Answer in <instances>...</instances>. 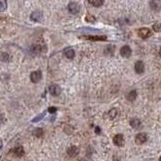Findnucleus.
I'll list each match as a JSON object with an SVG mask.
<instances>
[{
  "mask_svg": "<svg viewBox=\"0 0 161 161\" xmlns=\"http://www.w3.org/2000/svg\"><path fill=\"white\" fill-rule=\"evenodd\" d=\"M78 154H79V148L77 146L73 145V146L67 148V155H69V157H76Z\"/></svg>",
  "mask_w": 161,
  "mask_h": 161,
  "instance_id": "11",
  "label": "nucleus"
},
{
  "mask_svg": "<svg viewBox=\"0 0 161 161\" xmlns=\"http://www.w3.org/2000/svg\"><path fill=\"white\" fill-rule=\"evenodd\" d=\"M83 37L85 40H92V41H105L107 40V36L106 35H84Z\"/></svg>",
  "mask_w": 161,
  "mask_h": 161,
  "instance_id": "4",
  "label": "nucleus"
},
{
  "mask_svg": "<svg viewBox=\"0 0 161 161\" xmlns=\"http://www.w3.org/2000/svg\"><path fill=\"white\" fill-rule=\"evenodd\" d=\"M86 20L88 21V22H91V23H94L95 21H96V18L93 15H90V14H88L87 15V17H86Z\"/></svg>",
  "mask_w": 161,
  "mask_h": 161,
  "instance_id": "24",
  "label": "nucleus"
},
{
  "mask_svg": "<svg viewBox=\"0 0 161 161\" xmlns=\"http://www.w3.org/2000/svg\"><path fill=\"white\" fill-rule=\"evenodd\" d=\"M149 5H150V8H151L153 11H155V12L160 11V9H161V3H160L159 1H157V0H153V1H150Z\"/></svg>",
  "mask_w": 161,
  "mask_h": 161,
  "instance_id": "12",
  "label": "nucleus"
},
{
  "mask_svg": "<svg viewBox=\"0 0 161 161\" xmlns=\"http://www.w3.org/2000/svg\"><path fill=\"white\" fill-rule=\"evenodd\" d=\"M64 53L67 58H69V60L75 58V51H74L73 49H66L64 51Z\"/></svg>",
  "mask_w": 161,
  "mask_h": 161,
  "instance_id": "16",
  "label": "nucleus"
},
{
  "mask_svg": "<svg viewBox=\"0 0 161 161\" xmlns=\"http://www.w3.org/2000/svg\"><path fill=\"white\" fill-rule=\"evenodd\" d=\"M117 115H118V110H117V109H111V110L109 111V113H108V116H109V118H110L111 120H113V119L116 118Z\"/></svg>",
  "mask_w": 161,
  "mask_h": 161,
  "instance_id": "18",
  "label": "nucleus"
},
{
  "mask_svg": "<svg viewBox=\"0 0 161 161\" xmlns=\"http://www.w3.org/2000/svg\"><path fill=\"white\" fill-rule=\"evenodd\" d=\"M159 54H160V56H161V49H160V51H159Z\"/></svg>",
  "mask_w": 161,
  "mask_h": 161,
  "instance_id": "31",
  "label": "nucleus"
},
{
  "mask_svg": "<svg viewBox=\"0 0 161 161\" xmlns=\"http://www.w3.org/2000/svg\"><path fill=\"white\" fill-rule=\"evenodd\" d=\"M12 152H13V154L15 156H17V157H21V156L24 155V149H23L22 146H17L13 148Z\"/></svg>",
  "mask_w": 161,
  "mask_h": 161,
  "instance_id": "13",
  "label": "nucleus"
},
{
  "mask_svg": "<svg viewBox=\"0 0 161 161\" xmlns=\"http://www.w3.org/2000/svg\"><path fill=\"white\" fill-rule=\"evenodd\" d=\"M30 51H31L32 53H40V51H41V46H40V45H33V46H31Z\"/></svg>",
  "mask_w": 161,
  "mask_h": 161,
  "instance_id": "22",
  "label": "nucleus"
},
{
  "mask_svg": "<svg viewBox=\"0 0 161 161\" xmlns=\"http://www.w3.org/2000/svg\"><path fill=\"white\" fill-rule=\"evenodd\" d=\"M5 122V117H4L3 113H0V124H3Z\"/></svg>",
  "mask_w": 161,
  "mask_h": 161,
  "instance_id": "26",
  "label": "nucleus"
},
{
  "mask_svg": "<svg viewBox=\"0 0 161 161\" xmlns=\"http://www.w3.org/2000/svg\"><path fill=\"white\" fill-rule=\"evenodd\" d=\"M134 69L137 74H143L144 73V69H145V66H144V62L142 60H138V62H135V66H134Z\"/></svg>",
  "mask_w": 161,
  "mask_h": 161,
  "instance_id": "9",
  "label": "nucleus"
},
{
  "mask_svg": "<svg viewBox=\"0 0 161 161\" xmlns=\"http://www.w3.org/2000/svg\"><path fill=\"white\" fill-rule=\"evenodd\" d=\"M49 94L53 96H58L62 93V89H60V87L58 86V85H51L49 88Z\"/></svg>",
  "mask_w": 161,
  "mask_h": 161,
  "instance_id": "8",
  "label": "nucleus"
},
{
  "mask_svg": "<svg viewBox=\"0 0 161 161\" xmlns=\"http://www.w3.org/2000/svg\"><path fill=\"white\" fill-rule=\"evenodd\" d=\"M113 142H114V144L116 145V146L122 147L125 144V139H124V136L122 134H117V135H115L114 138H113Z\"/></svg>",
  "mask_w": 161,
  "mask_h": 161,
  "instance_id": "2",
  "label": "nucleus"
},
{
  "mask_svg": "<svg viewBox=\"0 0 161 161\" xmlns=\"http://www.w3.org/2000/svg\"><path fill=\"white\" fill-rule=\"evenodd\" d=\"M42 12L40 11V10H35V11H33L30 15V19H31L32 21H35V22H38V21L42 20Z\"/></svg>",
  "mask_w": 161,
  "mask_h": 161,
  "instance_id": "7",
  "label": "nucleus"
},
{
  "mask_svg": "<svg viewBox=\"0 0 161 161\" xmlns=\"http://www.w3.org/2000/svg\"><path fill=\"white\" fill-rule=\"evenodd\" d=\"M49 113H51V114H53V113H56V108H54V107H51V108H49Z\"/></svg>",
  "mask_w": 161,
  "mask_h": 161,
  "instance_id": "27",
  "label": "nucleus"
},
{
  "mask_svg": "<svg viewBox=\"0 0 161 161\" xmlns=\"http://www.w3.org/2000/svg\"><path fill=\"white\" fill-rule=\"evenodd\" d=\"M89 3L91 5L95 6V7H99V6H102L104 4L103 0H89Z\"/></svg>",
  "mask_w": 161,
  "mask_h": 161,
  "instance_id": "19",
  "label": "nucleus"
},
{
  "mask_svg": "<svg viewBox=\"0 0 161 161\" xmlns=\"http://www.w3.org/2000/svg\"><path fill=\"white\" fill-rule=\"evenodd\" d=\"M6 6H7V3H6V1L0 0V12L4 11V10L6 9Z\"/></svg>",
  "mask_w": 161,
  "mask_h": 161,
  "instance_id": "23",
  "label": "nucleus"
},
{
  "mask_svg": "<svg viewBox=\"0 0 161 161\" xmlns=\"http://www.w3.org/2000/svg\"><path fill=\"white\" fill-rule=\"evenodd\" d=\"M2 147H3V141H2V139L0 138V150L2 149Z\"/></svg>",
  "mask_w": 161,
  "mask_h": 161,
  "instance_id": "28",
  "label": "nucleus"
},
{
  "mask_svg": "<svg viewBox=\"0 0 161 161\" xmlns=\"http://www.w3.org/2000/svg\"><path fill=\"white\" fill-rule=\"evenodd\" d=\"M152 28H153V30L155 32H160L161 31V22H159V21L155 22L153 24V26H152Z\"/></svg>",
  "mask_w": 161,
  "mask_h": 161,
  "instance_id": "21",
  "label": "nucleus"
},
{
  "mask_svg": "<svg viewBox=\"0 0 161 161\" xmlns=\"http://www.w3.org/2000/svg\"><path fill=\"white\" fill-rule=\"evenodd\" d=\"M159 161H161V156H160V158H159Z\"/></svg>",
  "mask_w": 161,
  "mask_h": 161,
  "instance_id": "33",
  "label": "nucleus"
},
{
  "mask_svg": "<svg viewBox=\"0 0 161 161\" xmlns=\"http://www.w3.org/2000/svg\"><path fill=\"white\" fill-rule=\"evenodd\" d=\"M33 134L35 135V136L37 137V138H40V137H42V136H43V134H44V132H43V130L41 129V128H37V129L34 130Z\"/></svg>",
  "mask_w": 161,
  "mask_h": 161,
  "instance_id": "20",
  "label": "nucleus"
},
{
  "mask_svg": "<svg viewBox=\"0 0 161 161\" xmlns=\"http://www.w3.org/2000/svg\"><path fill=\"white\" fill-rule=\"evenodd\" d=\"M126 98H127V100L129 102H133L136 100V98H137V92L135 90H132V91H130L129 93L127 94V96H126Z\"/></svg>",
  "mask_w": 161,
  "mask_h": 161,
  "instance_id": "15",
  "label": "nucleus"
},
{
  "mask_svg": "<svg viewBox=\"0 0 161 161\" xmlns=\"http://www.w3.org/2000/svg\"><path fill=\"white\" fill-rule=\"evenodd\" d=\"M0 60L4 62H10V60H11V56H10V54L7 53H2L1 54H0Z\"/></svg>",
  "mask_w": 161,
  "mask_h": 161,
  "instance_id": "17",
  "label": "nucleus"
},
{
  "mask_svg": "<svg viewBox=\"0 0 161 161\" xmlns=\"http://www.w3.org/2000/svg\"><path fill=\"white\" fill-rule=\"evenodd\" d=\"M138 35L140 36L141 38H148L152 35V31L149 29V28L143 27V28H140V29L138 30Z\"/></svg>",
  "mask_w": 161,
  "mask_h": 161,
  "instance_id": "3",
  "label": "nucleus"
},
{
  "mask_svg": "<svg viewBox=\"0 0 161 161\" xmlns=\"http://www.w3.org/2000/svg\"><path fill=\"white\" fill-rule=\"evenodd\" d=\"M130 125H131V127L134 128V129H138L141 126V121L137 118H132L131 120H130Z\"/></svg>",
  "mask_w": 161,
  "mask_h": 161,
  "instance_id": "14",
  "label": "nucleus"
},
{
  "mask_svg": "<svg viewBox=\"0 0 161 161\" xmlns=\"http://www.w3.org/2000/svg\"><path fill=\"white\" fill-rule=\"evenodd\" d=\"M67 10L71 14H78L80 12V5L78 2H69L67 5Z\"/></svg>",
  "mask_w": 161,
  "mask_h": 161,
  "instance_id": "1",
  "label": "nucleus"
},
{
  "mask_svg": "<svg viewBox=\"0 0 161 161\" xmlns=\"http://www.w3.org/2000/svg\"><path fill=\"white\" fill-rule=\"evenodd\" d=\"M42 78V74H41L40 71H32L30 74V80H31L32 83H38Z\"/></svg>",
  "mask_w": 161,
  "mask_h": 161,
  "instance_id": "6",
  "label": "nucleus"
},
{
  "mask_svg": "<svg viewBox=\"0 0 161 161\" xmlns=\"http://www.w3.org/2000/svg\"><path fill=\"white\" fill-rule=\"evenodd\" d=\"M147 141V134L145 133H139L135 137V143L137 145H141Z\"/></svg>",
  "mask_w": 161,
  "mask_h": 161,
  "instance_id": "5",
  "label": "nucleus"
},
{
  "mask_svg": "<svg viewBox=\"0 0 161 161\" xmlns=\"http://www.w3.org/2000/svg\"><path fill=\"white\" fill-rule=\"evenodd\" d=\"M100 132H101V130H100V128H99V127L96 128V133H100Z\"/></svg>",
  "mask_w": 161,
  "mask_h": 161,
  "instance_id": "29",
  "label": "nucleus"
},
{
  "mask_svg": "<svg viewBox=\"0 0 161 161\" xmlns=\"http://www.w3.org/2000/svg\"><path fill=\"white\" fill-rule=\"evenodd\" d=\"M114 161H120V160H119V159H114Z\"/></svg>",
  "mask_w": 161,
  "mask_h": 161,
  "instance_id": "32",
  "label": "nucleus"
},
{
  "mask_svg": "<svg viewBox=\"0 0 161 161\" xmlns=\"http://www.w3.org/2000/svg\"><path fill=\"white\" fill-rule=\"evenodd\" d=\"M45 114H46V113H45V112H43L42 114L38 115L37 117H35V118H34L33 120H32V122H33V123H35V122H38V121H40V120H41V119H42L43 117L45 116Z\"/></svg>",
  "mask_w": 161,
  "mask_h": 161,
  "instance_id": "25",
  "label": "nucleus"
},
{
  "mask_svg": "<svg viewBox=\"0 0 161 161\" xmlns=\"http://www.w3.org/2000/svg\"><path fill=\"white\" fill-rule=\"evenodd\" d=\"M79 161H88V160H86V159H79Z\"/></svg>",
  "mask_w": 161,
  "mask_h": 161,
  "instance_id": "30",
  "label": "nucleus"
},
{
  "mask_svg": "<svg viewBox=\"0 0 161 161\" xmlns=\"http://www.w3.org/2000/svg\"><path fill=\"white\" fill-rule=\"evenodd\" d=\"M120 53L123 58H129L132 53V51H131V49H130V46H128V45H124V46H122Z\"/></svg>",
  "mask_w": 161,
  "mask_h": 161,
  "instance_id": "10",
  "label": "nucleus"
}]
</instances>
